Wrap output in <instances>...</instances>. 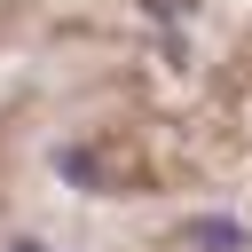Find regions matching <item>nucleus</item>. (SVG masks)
I'll list each match as a JSON object with an SVG mask.
<instances>
[{"label": "nucleus", "mask_w": 252, "mask_h": 252, "mask_svg": "<svg viewBox=\"0 0 252 252\" xmlns=\"http://www.w3.org/2000/svg\"><path fill=\"white\" fill-rule=\"evenodd\" d=\"M173 244H181V252H252V228H244L236 213H189V220L173 228Z\"/></svg>", "instance_id": "obj_1"}, {"label": "nucleus", "mask_w": 252, "mask_h": 252, "mask_svg": "<svg viewBox=\"0 0 252 252\" xmlns=\"http://www.w3.org/2000/svg\"><path fill=\"white\" fill-rule=\"evenodd\" d=\"M8 252H55V244H32V236H24V244H8Z\"/></svg>", "instance_id": "obj_2"}]
</instances>
